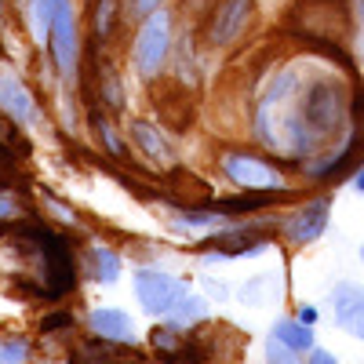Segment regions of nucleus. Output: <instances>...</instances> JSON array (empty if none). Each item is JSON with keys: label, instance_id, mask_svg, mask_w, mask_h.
<instances>
[{"label": "nucleus", "instance_id": "f257e3e1", "mask_svg": "<svg viewBox=\"0 0 364 364\" xmlns=\"http://www.w3.org/2000/svg\"><path fill=\"white\" fill-rule=\"evenodd\" d=\"M22 233H29L37 240V248H41V255H44V288H41V295L44 299H63V295H70L73 291V284H77V266H73V255H70V245L58 233H51L48 226H26Z\"/></svg>", "mask_w": 364, "mask_h": 364}, {"label": "nucleus", "instance_id": "f03ea898", "mask_svg": "<svg viewBox=\"0 0 364 364\" xmlns=\"http://www.w3.org/2000/svg\"><path fill=\"white\" fill-rule=\"evenodd\" d=\"M168 51H171V18H168V11L146 15V22L139 29V41H135V70L146 80H154L168 63Z\"/></svg>", "mask_w": 364, "mask_h": 364}, {"label": "nucleus", "instance_id": "7ed1b4c3", "mask_svg": "<svg viewBox=\"0 0 364 364\" xmlns=\"http://www.w3.org/2000/svg\"><path fill=\"white\" fill-rule=\"evenodd\" d=\"M135 295H139L146 314L168 317L178 306V299L186 295V284L178 277H171V273H164V269H139L135 273Z\"/></svg>", "mask_w": 364, "mask_h": 364}, {"label": "nucleus", "instance_id": "20e7f679", "mask_svg": "<svg viewBox=\"0 0 364 364\" xmlns=\"http://www.w3.org/2000/svg\"><path fill=\"white\" fill-rule=\"evenodd\" d=\"M343 95H339V84H328V80H321V84H314L310 91H306V99H302V120L324 139V135H331L339 124H343Z\"/></svg>", "mask_w": 364, "mask_h": 364}, {"label": "nucleus", "instance_id": "39448f33", "mask_svg": "<svg viewBox=\"0 0 364 364\" xmlns=\"http://www.w3.org/2000/svg\"><path fill=\"white\" fill-rule=\"evenodd\" d=\"M223 171L245 190H281V175L269 164H262L259 157H248V154H226Z\"/></svg>", "mask_w": 364, "mask_h": 364}, {"label": "nucleus", "instance_id": "423d86ee", "mask_svg": "<svg viewBox=\"0 0 364 364\" xmlns=\"http://www.w3.org/2000/svg\"><path fill=\"white\" fill-rule=\"evenodd\" d=\"M252 4L255 0H223L215 8V15H211V22H208V41L211 44H230L240 29L248 26Z\"/></svg>", "mask_w": 364, "mask_h": 364}, {"label": "nucleus", "instance_id": "0eeeda50", "mask_svg": "<svg viewBox=\"0 0 364 364\" xmlns=\"http://www.w3.org/2000/svg\"><path fill=\"white\" fill-rule=\"evenodd\" d=\"M48 48H51V58L63 73H73L77 66V18H73V8H63L51 26V37H48Z\"/></svg>", "mask_w": 364, "mask_h": 364}, {"label": "nucleus", "instance_id": "6e6552de", "mask_svg": "<svg viewBox=\"0 0 364 364\" xmlns=\"http://www.w3.org/2000/svg\"><path fill=\"white\" fill-rule=\"evenodd\" d=\"M328 215H331V200L321 197V200H314V204H306V208H299L295 215L284 223V233H288L291 240H299V245L317 240V237L324 233V226H328Z\"/></svg>", "mask_w": 364, "mask_h": 364}, {"label": "nucleus", "instance_id": "1a4fd4ad", "mask_svg": "<svg viewBox=\"0 0 364 364\" xmlns=\"http://www.w3.org/2000/svg\"><path fill=\"white\" fill-rule=\"evenodd\" d=\"M331 310H336L339 328H346L350 336L364 339V291L357 284H339L331 291Z\"/></svg>", "mask_w": 364, "mask_h": 364}, {"label": "nucleus", "instance_id": "9d476101", "mask_svg": "<svg viewBox=\"0 0 364 364\" xmlns=\"http://www.w3.org/2000/svg\"><path fill=\"white\" fill-rule=\"evenodd\" d=\"M91 328H95L102 339H113V343H132V339H135L132 317H128L124 310H113V306L91 314Z\"/></svg>", "mask_w": 364, "mask_h": 364}, {"label": "nucleus", "instance_id": "9b49d317", "mask_svg": "<svg viewBox=\"0 0 364 364\" xmlns=\"http://www.w3.org/2000/svg\"><path fill=\"white\" fill-rule=\"evenodd\" d=\"M0 109H4L11 120H18V124L33 120V102H29L26 87L15 77H0Z\"/></svg>", "mask_w": 364, "mask_h": 364}, {"label": "nucleus", "instance_id": "f8f14e48", "mask_svg": "<svg viewBox=\"0 0 364 364\" xmlns=\"http://www.w3.org/2000/svg\"><path fill=\"white\" fill-rule=\"evenodd\" d=\"M204 248H215L219 255H248V252H259L262 248V240L252 230H226L219 237H208Z\"/></svg>", "mask_w": 364, "mask_h": 364}, {"label": "nucleus", "instance_id": "ddd939ff", "mask_svg": "<svg viewBox=\"0 0 364 364\" xmlns=\"http://www.w3.org/2000/svg\"><path fill=\"white\" fill-rule=\"evenodd\" d=\"M63 8H70V0H29V29H33L37 41L51 37V26Z\"/></svg>", "mask_w": 364, "mask_h": 364}, {"label": "nucleus", "instance_id": "4468645a", "mask_svg": "<svg viewBox=\"0 0 364 364\" xmlns=\"http://www.w3.org/2000/svg\"><path fill=\"white\" fill-rule=\"evenodd\" d=\"M281 190H248L245 197H230V200H215L211 208L219 215H248V211H262L269 200H277Z\"/></svg>", "mask_w": 364, "mask_h": 364}, {"label": "nucleus", "instance_id": "2eb2a0df", "mask_svg": "<svg viewBox=\"0 0 364 364\" xmlns=\"http://www.w3.org/2000/svg\"><path fill=\"white\" fill-rule=\"evenodd\" d=\"M357 157H360V135H353V139L343 146V154L331 161V164L317 168V178H321V182H343L346 175H357Z\"/></svg>", "mask_w": 364, "mask_h": 364}, {"label": "nucleus", "instance_id": "dca6fc26", "mask_svg": "<svg viewBox=\"0 0 364 364\" xmlns=\"http://www.w3.org/2000/svg\"><path fill=\"white\" fill-rule=\"evenodd\" d=\"M273 339H281L284 346H291V350H299L302 357H306L310 346H314V324H306V321H277Z\"/></svg>", "mask_w": 364, "mask_h": 364}, {"label": "nucleus", "instance_id": "f3484780", "mask_svg": "<svg viewBox=\"0 0 364 364\" xmlns=\"http://www.w3.org/2000/svg\"><path fill=\"white\" fill-rule=\"evenodd\" d=\"M132 135H135V142L142 146V154L157 157V161H171V146L164 142V135L149 124V120H132Z\"/></svg>", "mask_w": 364, "mask_h": 364}, {"label": "nucleus", "instance_id": "a211bd4d", "mask_svg": "<svg viewBox=\"0 0 364 364\" xmlns=\"http://www.w3.org/2000/svg\"><path fill=\"white\" fill-rule=\"evenodd\" d=\"M87 262H91V277L102 281V284H113V281L120 277V259H117V252H113V248L95 245V248L87 252Z\"/></svg>", "mask_w": 364, "mask_h": 364}, {"label": "nucleus", "instance_id": "6ab92c4d", "mask_svg": "<svg viewBox=\"0 0 364 364\" xmlns=\"http://www.w3.org/2000/svg\"><path fill=\"white\" fill-rule=\"evenodd\" d=\"M168 317H171L168 324H175V328L197 324V321H204V317H208V302H204V299H197V295H182V299H178V306H175Z\"/></svg>", "mask_w": 364, "mask_h": 364}, {"label": "nucleus", "instance_id": "aec40b11", "mask_svg": "<svg viewBox=\"0 0 364 364\" xmlns=\"http://www.w3.org/2000/svg\"><path fill=\"white\" fill-rule=\"evenodd\" d=\"M26 357H29L26 339H0V364H8V360H26Z\"/></svg>", "mask_w": 364, "mask_h": 364}, {"label": "nucleus", "instance_id": "412c9836", "mask_svg": "<svg viewBox=\"0 0 364 364\" xmlns=\"http://www.w3.org/2000/svg\"><path fill=\"white\" fill-rule=\"evenodd\" d=\"M95 132H99V139L106 142V149H109V154H124V146H120V139L113 135V128H109V120H102V117H95Z\"/></svg>", "mask_w": 364, "mask_h": 364}, {"label": "nucleus", "instance_id": "4be33fe9", "mask_svg": "<svg viewBox=\"0 0 364 364\" xmlns=\"http://www.w3.org/2000/svg\"><path fill=\"white\" fill-rule=\"evenodd\" d=\"M266 357H269V360H299L302 353H299V350H291V346H284L281 339H273V336H269V343H266Z\"/></svg>", "mask_w": 364, "mask_h": 364}, {"label": "nucleus", "instance_id": "5701e85b", "mask_svg": "<svg viewBox=\"0 0 364 364\" xmlns=\"http://www.w3.org/2000/svg\"><path fill=\"white\" fill-rule=\"evenodd\" d=\"M66 328H73V317H70V314H51V317L41 321L44 336H51V331H66Z\"/></svg>", "mask_w": 364, "mask_h": 364}, {"label": "nucleus", "instance_id": "b1692460", "mask_svg": "<svg viewBox=\"0 0 364 364\" xmlns=\"http://www.w3.org/2000/svg\"><path fill=\"white\" fill-rule=\"evenodd\" d=\"M109 26H113V0H102V8L95 15V29H99V37L109 33Z\"/></svg>", "mask_w": 364, "mask_h": 364}, {"label": "nucleus", "instance_id": "393cba45", "mask_svg": "<svg viewBox=\"0 0 364 364\" xmlns=\"http://www.w3.org/2000/svg\"><path fill=\"white\" fill-rule=\"evenodd\" d=\"M353 8H357V18H360V37H357V55H360V63H364V0H353Z\"/></svg>", "mask_w": 364, "mask_h": 364}, {"label": "nucleus", "instance_id": "a878e982", "mask_svg": "<svg viewBox=\"0 0 364 364\" xmlns=\"http://www.w3.org/2000/svg\"><path fill=\"white\" fill-rule=\"evenodd\" d=\"M310 360H317V364H336V357H331V353H324L321 346H310V353H306Z\"/></svg>", "mask_w": 364, "mask_h": 364}, {"label": "nucleus", "instance_id": "bb28decb", "mask_svg": "<svg viewBox=\"0 0 364 364\" xmlns=\"http://www.w3.org/2000/svg\"><path fill=\"white\" fill-rule=\"evenodd\" d=\"M161 0H135V15H154Z\"/></svg>", "mask_w": 364, "mask_h": 364}, {"label": "nucleus", "instance_id": "cd10ccee", "mask_svg": "<svg viewBox=\"0 0 364 364\" xmlns=\"http://www.w3.org/2000/svg\"><path fill=\"white\" fill-rule=\"evenodd\" d=\"M11 157H15V146H4V142H0V168L11 164Z\"/></svg>", "mask_w": 364, "mask_h": 364}, {"label": "nucleus", "instance_id": "c85d7f7f", "mask_svg": "<svg viewBox=\"0 0 364 364\" xmlns=\"http://www.w3.org/2000/svg\"><path fill=\"white\" fill-rule=\"evenodd\" d=\"M299 321H306V324H317V310H314V306H302Z\"/></svg>", "mask_w": 364, "mask_h": 364}, {"label": "nucleus", "instance_id": "c756f323", "mask_svg": "<svg viewBox=\"0 0 364 364\" xmlns=\"http://www.w3.org/2000/svg\"><path fill=\"white\" fill-rule=\"evenodd\" d=\"M353 186H357V193H364V168H357V175H353Z\"/></svg>", "mask_w": 364, "mask_h": 364}, {"label": "nucleus", "instance_id": "7c9ffc66", "mask_svg": "<svg viewBox=\"0 0 364 364\" xmlns=\"http://www.w3.org/2000/svg\"><path fill=\"white\" fill-rule=\"evenodd\" d=\"M11 211V197H0V215H8Z\"/></svg>", "mask_w": 364, "mask_h": 364}, {"label": "nucleus", "instance_id": "2f4dec72", "mask_svg": "<svg viewBox=\"0 0 364 364\" xmlns=\"http://www.w3.org/2000/svg\"><path fill=\"white\" fill-rule=\"evenodd\" d=\"M360 262H364V245H360Z\"/></svg>", "mask_w": 364, "mask_h": 364}, {"label": "nucleus", "instance_id": "473e14b6", "mask_svg": "<svg viewBox=\"0 0 364 364\" xmlns=\"http://www.w3.org/2000/svg\"><path fill=\"white\" fill-rule=\"evenodd\" d=\"M0 55H4V48H0Z\"/></svg>", "mask_w": 364, "mask_h": 364}]
</instances>
